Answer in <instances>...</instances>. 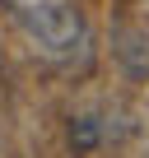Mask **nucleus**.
I'll return each mask as SVG.
<instances>
[{
    "instance_id": "nucleus-1",
    "label": "nucleus",
    "mask_w": 149,
    "mask_h": 158,
    "mask_svg": "<svg viewBox=\"0 0 149 158\" xmlns=\"http://www.w3.org/2000/svg\"><path fill=\"white\" fill-rule=\"evenodd\" d=\"M28 51L56 70H84L93 56V28L79 0H0Z\"/></svg>"
}]
</instances>
